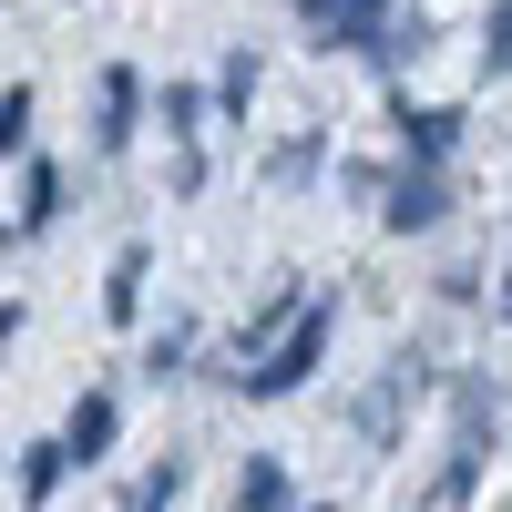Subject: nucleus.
<instances>
[{
    "instance_id": "f257e3e1",
    "label": "nucleus",
    "mask_w": 512,
    "mask_h": 512,
    "mask_svg": "<svg viewBox=\"0 0 512 512\" xmlns=\"http://www.w3.org/2000/svg\"><path fill=\"white\" fill-rule=\"evenodd\" d=\"M318 359H328V308H297L267 349L246 359L236 390H246V400H287V390H308V379H318Z\"/></svg>"
},
{
    "instance_id": "f03ea898",
    "label": "nucleus",
    "mask_w": 512,
    "mask_h": 512,
    "mask_svg": "<svg viewBox=\"0 0 512 512\" xmlns=\"http://www.w3.org/2000/svg\"><path fill=\"white\" fill-rule=\"evenodd\" d=\"M134 123H144V72L113 62L93 82V154H134Z\"/></svg>"
},
{
    "instance_id": "7ed1b4c3",
    "label": "nucleus",
    "mask_w": 512,
    "mask_h": 512,
    "mask_svg": "<svg viewBox=\"0 0 512 512\" xmlns=\"http://www.w3.org/2000/svg\"><path fill=\"white\" fill-rule=\"evenodd\" d=\"M451 144H461V113L451 103H400V154L420 164V175H441Z\"/></svg>"
},
{
    "instance_id": "20e7f679",
    "label": "nucleus",
    "mask_w": 512,
    "mask_h": 512,
    "mask_svg": "<svg viewBox=\"0 0 512 512\" xmlns=\"http://www.w3.org/2000/svg\"><path fill=\"white\" fill-rule=\"evenodd\" d=\"M441 205H451L441 175H420V164H410V175L379 195V226H390V236H431V226H441Z\"/></svg>"
},
{
    "instance_id": "39448f33",
    "label": "nucleus",
    "mask_w": 512,
    "mask_h": 512,
    "mask_svg": "<svg viewBox=\"0 0 512 512\" xmlns=\"http://www.w3.org/2000/svg\"><path fill=\"white\" fill-rule=\"evenodd\" d=\"M113 431H123L113 390H82V400H72V420H62V451H72V472H93V461L113 451Z\"/></svg>"
},
{
    "instance_id": "423d86ee",
    "label": "nucleus",
    "mask_w": 512,
    "mask_h": 512,
    "mask_svg": "<svg viewBox=\"0 0 512 512\" xmlns=\"http://www.w3.org/2000/svg\"><path fill=\"white\" fill-rule=\"evenodd\" d=\"M144 277H154V246H144V236L113 246V267H103V318H113V328L144 318Z\"/></svg>"
},
{
    "instance_id": "0eeeda50",
    "label": "nucleus",
    "mask_w": 512,
    "mask_h": 512,
    "mask_svg": "<svg viewBox=\"0 0 512 512\" xmlns=\"http://www.w3.org/2000/svg\"><path fill=\"white\" fill-rule=\"evenodd\" d=\"M297 308H308V287H297V277H287L277 297H256V308H246V328H236V359H256V349H267V338H277Z\"/></svg>"
},
{
    "instance_id": "6e6552de",
    "label": "nucleus",
    "mask_w": 512,
    "mask_h": 512,
    "mask_svg": "<svg viewBox=\"0 0 512 512\" xmlns=\"http://www.w3.org/2000/svg\"><path fill=\"white\" fill-rule=\"evenodd\" d=\"M62 472H72L62 431H52V441H31V451H21V512H41V502H52V492H62Z\"/></svg>"
},
{
    "instance_id": "1a4fd4ad",
    "label": "nucleus",
    "mask_w": 512,
    "mask_h": 512,
    "mask_svg": "<svg viewBox=\"0 0 512 512\" xmlns=\"http://www.w3.org/2000/svg\"><path fill=\"white\" fill-rule=\"evenodd\" d=\"M52 216H62V164H31V185H21V216H11V236H52Z\"/></svg>"
},
{
    "instance_id": "9d476101",
    "label": "nucleus",
    "mask_w": 512,
    "mask_h": 512,
    "mask_svg": "<svg viewBox=\"0 0 512 512\" xmlns=\"http://www.w3.org/2000/svg\"><path fill=\"white\" fill-rule=\"evenodd\" d=\"M236 512H287V461H267V451H256L246 472H236Z\"/></svg>"
},
{
    "instance_id": "9b49d317",
    "label": "nucleus",
    "mask_w": 512,
    "mask_h": 512,
    "mask_svg": "<svg viewBox=\"0 0 512 512\" xmlns=\"http://www.w3.org/2000/svg\"><path fill=\"white\" fill-rule=\"evenodd\" d=\"M154 113H164V134H175V144H195V123H205V93H195V82H164V93H154Z\"/></svg>"
},
{
    "instance_id": "f8f14e48",
    "label": "nucleus",
    "mask_w": 512,
    "mask_h": 512,
    "mask_svg": "<svg viewBox=\"0 0 512 512\" xmlns=\"http://www.w3.org/2000/svg\"><path fill=\"white\" fill-rule=\"evenodd\" d=\"M21 144H31V82L0 93V154H21Z\"/></svg>"
},
{
    "instance_id": "ddd939ff",
    "label": "nucleus",
    "mask_w": 512,
    "mask_h": 512,
    "mask_svg": "<svg viewBox=\"0 0 512 512\" xmlns=\"http://www.w3.org/2000/svg\"><path fill=\"white\" fill-rule=\"evenodd\" d=\"M175 492H185V461H164V472H144V482H134V502H123V512H164Z\"/></svg>"
},
{
    "instance_id": "4468645a",
    "label": "nucleus",
    "mask_w": 512,
    "mask_h": 512,
    "mask_svg": "<svg viewBox=\"0 0 512 512\" xmlns=\"http://www.w3.org/2000/svg\"><path fill=\"white\" fill-rule=\"evenodd\" d=\"M216 103H226V113H246V103H256V52H226V82H216Z\"/></svg>"
},
{
    "instance_id": "2eb2a0df",
    "label": "nucleus",
    "mask_w": 512,
    "mask_h": 512,
    "mask_svg": "<svg viewBox=\"0 0 512 512\" xmlns=\"http://www.w3.org/2000/svg\"><path fill=\"white\" fill-rule=\"evenodd\" d=\"M482 62L512 72V0H492V21H482Z\"/></svg>"
},
{
    "instance_id": "dca6fc26",
    "label": "nucleus",
    "mask_w": 512,
    "mask_h": 512,
    "mask_svg": "<svg viewBox=\"0 0 512 512\" xmlns=\"http://www.w3.org/2000/svg\"><path fill=\"white\" fill-rule=\"evenodd\" d=\"M297 11H308V21H328V11H338V0H297Z\"/></svg>"
},
{
    "instance_id": "f3484780",
    "label": "nucleus",
    "mask_w": 512,
    "mask_h": 512,
    "mask_svg": "<svg viewBox=\"0 0 512 512\" xmlns=\"http://www.w3.org/2000/svg\"><path fill=\"white\" fill-rule=\"evenodd\" d=\"M502 318H512V277H502Z\"/></svg>"
}]
</instances>
